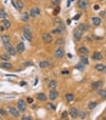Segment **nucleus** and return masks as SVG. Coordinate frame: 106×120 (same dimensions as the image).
Here are the masks:
<instances>
[{"instance_id":"nucleus-1","label":"nucleus","mask_w":106,"mask_h":120,"mask_svg":"<svg viewBox=\"0 0 106 120\" xmlns=\"http://www.w3.org/2000/svg\"><path fill=\"white\" fill-rule=\"evenodd\" d=\"M54 57L56 60H61L65 57V49H63V46H57L55 49L54 51Z\"/></svg>"},{"instance_id":"nucleus-2","label":"nucleus","mask_w":106,"mask_h":120,"mask_svg":"<svg viewBox=\"0 0 106 120\" xmlns=\"http://www.w3.org/2000/svg\"><path fill=\"white\" fill-rule=\"evenodd\" d=\"M22 32H23V37H24L28 41H32V40H33V34H32L31 27H28V26L22 27Z\"/></svg>"},{"instance_id":"nucleus-3","label":"nucleus","mask_w":106,"mask_h":120,"mask_svg":"<svg viewBox=\"0 0 106 120\" xmlns=\"http://www.w3.org/2000/svg\"><path fill=\"white\" fill-rule=\"evenodd\" d=\"M8 113H9V115H11L13 119H18L20 118V110L15 107H12V105H9L8 108Z\"/></svg>"},{"instance_id":"nucleus-4","label":"nucleus","mask_w":106,"mask_h":120,"mask_svg":"<svg viewBox=\"0 0 106 120\" xmlns=\"http://www.w3.org/2000/svg\"><path fill=\"white\" fill-rule=\"evenodd\" d=\"M41 40L45 45H49L54 41V38H53V34L51 33H43L41 34Z\"/></svg>"},{"instance_id":"nucleus-5","label":"nucleus","mask_w":106,"mask_h":120,"mask_svg":"<svg viewBox=\"0 0 106 120\" xmlns=\"http://www.w3.org/2000/svg\"><path fill=\"white\" fill-rule=\"evenodd\" d=\"M77 8L81 9L82 11L88 10V8H89V1H88V0H77Z\"/></svg>"},{"instance_id":"nucleus-6","label":"nucleus","mask_w":106,"mask_h":120,"mask_svg":"<svg viewBox=\"0 0 106 120\" xmlns=\"http://www.w3.org/2000/svg\"><path fill=\"white\" fill-rule=\"evenodd\" d=\"M4 46H5V51H6V53H9L11 57H12V56H15V55L17 53V52H16V49L11 45V43L6 44V45H4Z\"/></svg>"},{"instance_id":"nucleus-7","label":"nucleus","mask_w":106,"mask_h":120,"mask_svg":"<svg viewBox=\"0 0 106 120\" xmlns=\"http://www.w3.org/2000/svg\"><path fill=\"white\" fill-rule=\"evenodd\" d=\"M17 109L20 110V113H23L27 110V102L24 100H18L17 101Z\"/></svg>"},{"instance_id":"nucleus-8","label":"nucleus","mask_w":106,"mask_h":120,"mask_svg":"<svg viewBox=\"0 0 106 120\" xmlns=\"http://www.w3.org/2000/svg\"><path fill=\"white\" fill-rule=\"evenodd\" d=\"M68 115L71 116V119H78L79 116V109L76 108V107H72L68 112Z\"/></svg>"},{"instance_id":"nucleus-9","label":"nucleus","mask_w":106,"mask_h":120,"mask_svg":"<svg viewBox=\"0 0 106 120\" xmlns=\"http://www.w3.org/2000/svg\"><path fill=\"white\" fill-rule=\"evenodd\" d=\"M73 38L76 41H81L83 39V32L79 29V28H76L73 30Z\"/></svg>"},{"instance_id":"nucleus-10","label":"nucleus","mask_w":106,"mask_h":120,"mask_svg":"<svg viewBox=\"0 0 106 120\" xmlns=\"http://www.w3.org/2000/svg\"><path fill=\"white\" fill-rule=\"evenodd\" d=\"M12 4H13V6H15V9H16L17 11H22L23 8H24L23 0H13Z\"/></svg>"},{"instance_id":"nucleus-11","label":"nucleus","mask_w":106,"mask_h":120,"mask_svg":"<svg viewBox=\"0 0 106 120\" xmlns=\"http://www.w3.org/2000/svg\"><path fill=\"white\" fill-rule=\"evenodd\" d=\"M59 96H60L59 91L56 90V89H54V90H50V92H49L48 98H49L50 101H55V100H57V98H59Z\"/></svg>"},{"instance_id":"nucleus-12","label":"nucleus","mask_w":106,"mask_h":120,"mask_svg":"<svg viewBox=\"0 0 106 120\" xmlns=\"http://www.w3.org/2000/svg\"><path fill=\"white\" fill-rule=\"evenodd\" d=\"M11 28V22L8 19V18H4V19H1V28L0 29L1 30H9Z\"/></svg>"},{"instance_id":"nucleus-13","label":"nucleus","mask_w":106,"mask_h":120,"mask_svg":"<svg viewBox=\"0 0 106 120\" xmlns=\"http://www.w3.org/2000/svg\"><path fill=\"white\" fill-rule=\"evenodd\" d=\"M40 15V9L38 8V6H33V8L29 10V16L35 18V17H38Z\"/></svg>"},{"instance_id":"nucleus-14","label":"nucleus","mask_w":106,"mask_h":120,"mask_svg":"<svg viewBox=\"0 0 106 120\" xmlns=\"http://www.w3.org/2000/svg\"><path fill=\"white\" fill-rule=\"evenodd\" d=\"M90 87L93 91H98L99 89H101L102 87V81L101 80H96V81H93L90 84Z\"/></svg>"},{"instance_id":"nucleus-15","label":"nucleus","mask_w":106,"mask_h":120,"mask_svg":"<svg viewBox=\"0 0 106 120\" xmlns=\"http://www.w3.org/2000/svg\"><path fill=\"white\" fill-rule=\"evenodd\" d=\"M77 51H78V53H79L81 56H88V53H89V49H88L87 46H81V47L77 49Z\"/></svg>"},{"instance_id":"nucleus-16","label":"nucleus","mask_w":106,"mask_h":120,"mask_svg":"<svg viewBox=\"0 0 106 120\" xmlns=\"http://www.w3.org/2000/svg\"><path fill=\"white\" fill-rule=\"evenodd\" d=\"M104 58V56L101 52H99V51H95L93 55H91V60H94V61H101Z\"/></svg>"},{"instance_id":"nucleus-17","label":"nucleus","mask_w":106,"mask_h":120,"mask_svg":"<svg viewBox=\"0 0 106 120\" xmlns=\"http://www.w3.org/2000/svg\"><path fill=\"white\" fill-rule=\"evenodd\" d=\"M15 49H16V52H17V53H23L24 50H26V46H24L23 43H18Z\"/></svg>"},{"instance_id":"nucleus-18","label":"nucleus","mask_w":106,"mask_h":120,"mask_svg":"<svg viewBox=\"0 0 106 120\" xmlns=\"http://www.w3.org/2000/svg\"><path fill=\"white\" fill-rule=\"evenodd\" d=\"M0 68L8 70V69H11V68H12V64H11L9 61H3L1 63H0Z\"/></svg>"},{"instance_id":"nucleus-19","label":"nucleus","mask_w":106,"mask_h":120,"mask_svg":"<svg viewBox=\"0 0 106 120\" xmlns=\"http://www.w3.org/2000/svg\"><path fill=\"white\" fill-rule=\"evenodd\" d=\"M91 23H93L94 27H99L101 24V18L99 17V16H94V17H91Z\"/></svg>"},{"instance_id":"nucleus-20","label":"nucleus","mask_w":106,"mask_h":120,"mask_svg":"<svg viewBox=\"0 0 106 120\" xmlns=\"http://www.w3.org/2000/svg\"><path fill=\"white\" fill-rule=\"evenodd\" d=\"M51 66V63L49 62V61H40L39 62V68H41V69H46V68H49Z\"/></svg>"},{"instance_id":"nucleus-21","label":"nucleus","mask_w":106,"mask_h":120,"mask_svg":"<svg viewBox=\"0 0 106 120\" xmlns=\"http://www.w3.org/2000/svg\"><path fill=\"white\" fill-rule=\"evenodd\" d=\"M29 19H31L29 12H23L22 15H21V21H22V22L27 23V22H29Z\"/></svg>"},{"instance_id":"nucleus-22","label":"nucleus","mask_w":106,"mask_h":120,"mask_svg":"<svg viewBox=\"0 0 106 120\" xmlns=\"http://www.w3.org/2000/svg\"><path fill=\"white\" fill-rule=\"evenodd\" d=\"M94 69L98 70V72H105V70H106V66L102 64V63H96V64L94 66Z\"/></svg>"},{"instance_id":"nucleus-23","label":"nucleus","mask_w":106,"mask_h":120,"mask_svg":"<svg viewBox=\"0 0 106 120\" xmlns=\"http://www.w3.org/2000/svg\"><path fill=\"white\" fill-rule=\"evenodd\" d=\"M37 100L38 101H40V102H45L46 100H48V96L44 94V92H39V94H37Z\"/></svg>"},{"instance_id":"nucleus-24","label":"nucleus","mask_w":106,"mask_h":120,"mask_svg":"<svg viewBox=\"0 0 106 120\" xmlns=\"http://www.w3.org/2000/svg\"><path fill=\"white\" fill-rule=\"evenodd\" d=\"M77 28H79V29L84 33V32H89V29H90V26L88 24V23H81Z\"/></svg>"},{"instance_id":"nucleus-25","label":"nucleus","mask_w":106,"mask_h":120,"mask_svg":"<svg viewBox=\"0 0 106 120\" xmlns=\"http://www.w3.org/2000/svg\"><path fill=\"white\" fill-rule=\"evenodd\" d=\"M1 41H3V44H4V45L11 43V38H10V35H8V34H3V35H1Z\"/></svg>"},{"instance_id":"nucleus-26","label":"nucleus","mask_w":106,"mask_h":120,"mask_svg":"<svg viewBox=\"0 0 106 120\" xmlns=\"http://www.w3.org/2000/svg\"><path fill=\"white\" fill-rule=\"evenodd\" d=\"M57 85H59V84H57V81H56V80H49V82H48V87L49 89H50V90H54V89H56V87H57Z\"/></svg>"},{"instance_id":"nucleus-27","label":"nucleus","mask_w":106,"mask_h":120,"mask_svg":"<svg viewBox=\"0 0 106 120\" xmlns=\"http://www.w3.org/2000/svg\"><path fill=\"white\" fill-rule=\"evenodd\" d=\"M63 32H65V29H63V28H61V27H55L54 29L51 30V34H57V35H61V34H63Z\"/></svg>"},{"instance_id":"nucleus-28","label":"nucleus","mask_w":106,"mask_h":120,"mask_svg":"<svg viewBox=\"0 0 106 120\" xmlns=\"http://www.w3.org/2000/svg\"><path fill=\"white\" fill-rule=\"evenodd\" d=\"M98 96L101 98V100H106V90H104V89H99L98 91Z\"/></svg>"},{"instance_id":"nucleus-29","label":"nucleus","mask_w":106,"mask_h":120,"mask_svg":"<svg viewBox=\"0 0 106 120\" xmlns=\"http://www.w3.org/2000/svg\"><path fill=\"white\" fill-rule=\"evenodd\" d=\"M65 97H66V102H67V103H72V102L74 101V98H76L73 94H66Z\"/></svg>"},{"instance_id":"nucleus-30","label":"nucleus","mask_w":106,"mask_h":120,"mask_svg":"<svg viewBox=\"0 0 106 120\" xmlns=\"http://www.w3.org/2000/svg\"><path fill=\"white\" fill-rule=\"evenodd\" d=\"M55 44L57 46H63V45H65V39H63V38H56Z\"/></svg>"},{"instance_id":"nucleus-31","label":"nucleus","mask_w":106,"mask_h":120,"mask_svg":"<svg viewBox=\"0 0 106 120\" xmlns=\"http://www.w3.org/2000/svg\"><path fill=\"white\" fill-rule=\"evenodd\" d=\"M0 116H3V119H4V118H8V116H9L8 109H5V108H0Z\"/></svg>"},{"instance_id":"nucleus-32","label":"nucleus","mask_w":106,"mask_h":120,"mask_svg":"<svg viewBox=\"0 0 106 120\" xmlns=\"http://www.w3.org/2000/svg\"><path fill=\"white\" fill-rule=\"evenodd\" d=\"M81 63H83L84 66H88V64H89L88 56H81Z\"/></svg>"},{"instance_id":"nucleus-33","label":"nucleus","mask_w":106,"mask_h":120,"mask_svg":"<svg viewBox=\"0 0 106 120\" xmlns=\"http://www.w3.org/2000/svg\"><path fill=\"white\" fill-rule=\"evenodd\" d=\"M10 57L11 56L9 53H3V55H0V60L1 61H10Z\"/></svg>"},{"instance_id":"nucleus-34","label":"nucleus","mask_w":106,"mask_h":120,"mask_svg":"<svg viewBox=\"0 0 106 120\" xmlns=\"http://www.w3.org/2000/svg\"><path fill=\"white\" fill-rule=\"evenodd\" d=\"M0 18L1 19H4V18H8V13H6L1 8H0Z\"/></svg>"},{"instance_id":"nucleus-35","label":"nucleus","mask_w":106,"mask_h":120,"mask_svg":"<svg viewBox=\"0 0 106 120\" xmlns=\"http://www.w3.org/2000/svg\"><path fill=\"white\" fill-rule=\"evenodd\" d=\"M96 105H98V102H89V103H88V109L91 110V109H94Z\"/></svg>"},{"instance_id":"nucleus-36","label":"nucleus","mask_w":106,"mask_h":120,"mask_svg":"<svg viewBox=\"0 0 106 120\" xmlns=\"http://www.w3.org/2000/svg\"><path fill=\"white\" fill-rule=\"evenodd\" d=\"M87 115H88L87 112H81L79 110V116H78L79 119H87Z\"/></svg>"},{"instance_id":"nucleus-37","label":"nucleus","mask_w":106,"mask_h":120,"mask_svg":"<svg viewBox=\"0 0 106 120\" xmlns=\"http://www.w3.org/2000/svg\"><path fill=\"white\" fill-rule=\"evenodd\" d=\"M84 67H86V66H84L83 63H81V62H79V63H77V66H76V68H77V69H79V70H84Z\"/></svg>"},{"instance_id":"nucleus-38","label":"nucleus","mask_w":106,"mask_h":120,"mask_svg":"<svg viewBox=\"0 0 106 120\" xmlns=\"http://www.w3.org/2000/svg\"><path fill=\"white\" fill-rule=\"evenodd\" d=\"M68 118V112H63L61 114V119H67Z\"/></svg>"},{"instance_id":"nucleus-39","label":"nucleus","mask_w":106,"mask_h":120,"mask_svg":"<svg viewBox=\"0 0 106 120\" xmlns=\"http://www.w3.org/2000/svg\"><path fill=\"white\" fill-rule=\"evenodd\" d=\"M21 119H22V120H32L33 118L31 115H23V116H21Z\"/></svg>"},{"instance_id":"nucleus-40","label":"nucleus","mask_w":106,"mask_h":120,"mask_svg":"<svg viewBox=\"0 0 106 120\" xmlns=\"http://www.w3.org/2000/svg\"><path fill=\"white\" fill-rule=\"evenodd\" d=\"M48 108H50L51 110H55V109H56V107H55L54 103H48Z\"/></svg>"},{"instance_id":"nucleus-41","label":"nucleus","mask_w":106,"mask_h":120,"mask_svg":"<svg viewBox=\"0 0 106 120\" xmlns=\"http://www.w3.org/2000/svg\"><path fill=\"white\" fill-rule=\"evenodd\" d=\"M26 102H27V103H32V102H33V98H32V97H28L27 100H26Z\"/></svg>"},{"instance_id":"nucleus-42","label":"nucleus","mask_w":106,"mask_h":120,"mask_svg":"<svg viewBox=\"0 0 106 120\" xmlns=\"http://www.w3.org/2000/svg\"><path fill=\"white\" fill-rule=\"evenodd\" d=\"M79 17H81V13H78V15H76V16L73 17V19H74V21H77V19H79Z\"/></svg>"},{"instance_id":"nucleus-43","label":"nucleus","mask_w":106,"mask_h":120,"mask_svg":"<svg viewBox=\"0 0 106 120\" xmlns=\"http://www.w3.org/2000/svg\"><path fill=\"white\" fill-rule=\"evenodd\" d=\"M72 1H73V0H67V8H68V6H71V4H72Z\"/></svg>"},{"instance_id":"nucleus-44","label":"nucleus","mask_w":106,"mask_h":120,"mask_svg":"<svg viewBox=\"0 0 106 120\" xmlns=\"http://www.w3.org/2000/svg\"><path fill=\"white\" fill-rule=\"evenodd\" d=\"M94 10H95V11L100 10V6H99V5H95V6H94Z\"/></svg>"},{"instance_id":"nucleus-45","label":"nucleus","mask_w":106,"mask_h":120,"mask_svg":"<svg viewBox=\"0 0 106 120\" xmlns=\"http://www.w3.org/2000/svg\"><path fill=\"white\" fill-rule=\"evenodd\" d=\"M53 3H54V4H60L61 0H53Z\"/></svg>"},{"instance_id":"nucleus-46","label":"nucleus","mask_w":106,"mask_h":120,"mask_svg":"<svg viewBox=\"0 0 106 120\" xmlns=\"http://www.w3.org/2000/svg\"><path fill=\"white\" fill-rule=\"evenodd\" d=\"M68 74V70H62V75H67Z\"/></svg>"},{"instance_id":"nucleus-47","label":"nucleus","mask_w":106,"mask_h":120,"mask_svg":"<svg viewBox=\"0 0 106 120\" xmlns=\"http://www.w3.org/2000/svg\"><path fill=\"white\" fill-rule=\"evenodd\" d=\"M24 66H32V62H26Z\"/></svg>"},{"instance_id":"nucleus-48","label":"nucleus","mask_w":106,"mask_h":120,"mask_svg":"<svg viewBox=\"0 0 106 120\" xmlns=\"http://www.w3.org/2000/svg\"><path fill=\"white\" fill-rule=\"evenodd\" d=\"M20 85H21V86H24V85H26V82H24V81H21V82H20Z\"/></svg>"},{"instance_id":"nucleus-49","label":"nucleus","mask_w":106,"mask_h":120,"mask_svg":"<svg viewBox=\"0 0 106 120\" xmlns=\"http://www.w3.org/2000/svg\"><path fill=\"white\" fill-rule=\"evenodd\" d=\"M105 58H106V50H105Z\"/></svg>"},{"instance_id":"nucleus-50","label":"nucleus","mask_w":106,"mask_h":120,"mask_svg":"<svg viewBox=\"0 0 106 120\" xmlns=\"http://www.w3.org/2000/svg\"><path fill=\"white\" fill-rule=\"evenodd\" d=\"M1 119H3V116H0V120H1Z\"/></svg>"},{"instance_id":"nucleus-51","label":"nucleus","mask_w":106,"mask_h":120,"mask_svg":"<svg viewBox=\"0 0 106 120\" xmlns=\"http://www.w3.org/2000/svg\"><path fill=\"white\" fill-rule=\"evenodd\" d=\"M100 1H102V0H100Z\"/></svg>"}]
</instances>
